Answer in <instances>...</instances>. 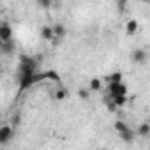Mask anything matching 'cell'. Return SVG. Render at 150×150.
<instances>
[{"label": "cell", "instance_id": "obj_16", "mask_svg": "<svg viewBox=\"0 0 150 150\" xmlns=\"http://www.w3.org/2000/svg\"><path fill=\"white\" fill-rule=\"evenodd\" d=\"M108 81H122V72H113L111 76H108Z\"/></svg>", "mask_w": 150, "mask_h": 150}, {"label": "cell", "instance_id": "obj_2", "mask_svg": "<svg viewBox=\"0 0 150 150\" xmlns=\"http://www.w3.org/2000/svg\"><path fill=\"white\" fill-rule=\"evenodd\" d=\"M14 129L13 125H0V145H7L13 139Z\"/></svg>", "mask_w": 150, "mask_h": 150}, {"label": "cell", "instance_id": "obj_6", "mask_svg": "<svg viewBox=\"0 0 150 150\" xmlns=\"http://www.w3.org/2000/svg\"><path fill=\"white\" fill-rule=\"evenodd\" d=\"M131 58H132L136 64H143V62L146 60V51H145V50H134V51L131 53Z\"/></svg>", "mask_w": 150, "mask_h": 150}, {"label": "cell", "instance_id": "obj_18", "mask_svg": "<svg viewBox=\"0 0 150 150\" xmlns=\"http://www.w3.org/2000/svg\"><path fill=\"white\" fill-rule=\"evenodd\" d=\"M115 129H117L118 132H122V131H125V129H127V125H125L122 120H118V122H115Z\"/></svg>", "mask_w": 150, "mask_h": 150}, {"label": "cell", "instance_id": "obj_10", "mask_svg": "<svg viewBox=\"0 0 150 150\" xmlns=\"http://www.w3.org/2000/svg\"><path fill=\"white\" fill-rule=\"evenodd\" d=\"M51 28H53V35H55V37H64V35H65V27H64V25L55 23Z\"/></svg>", "mask_w": 150, "mask_h": 150}, {"label": "cell", "instance_id": "obj_23", "mask_svg": "<svg viewBox=\"0 0 150 150\" xmlns=\"http://www.w3.org/2000/svg\"><path fill=\"white\" fill-rule=\"evenodd\" d=\"M141 2H145V4H148V2H150V0H141Z\"/></svg>", "mask_w": 150, "mask_h": 150}, {"label": "cell", "instance_id": "obj_20", "mask_svg": "<svg viewBox=\"0 0 150 150\" xmlns=\"http://www.w3.org/2000/svg\"><path fill=\"white\" fill-rule=\"evenodd\" d=\"M44 76H46V78H53L55 81H58V74H55V72H46Z\"/></svg>", "mask_w": 150, "mask_h": 150}, {"label": "cell", "instance_id": "obj_15", "mask_svg": "<svg viewBox=\"0 0 150 150\" xmlns=\"http://www.w3.org/2000/svg\"><path fill=\"white\" fill-rule=\"evenodd\" d=\"M67 88H60V90H57V94H55V97L58 99V101H62V99H65L67 97Z\"/></svg>", "mask_w": 150, "mask_h": 150}, {"label": "cell", "instance_id": "obj_14", "mask_svg": "<svg viewBox=\"0 0 150 150\" xmlns=\"http://www.w3.org/2000/svg\"><path fill=\"white\" fill-rule=\"evenodd\" d=\"M90 90H92V92H97V90H101V80H99V78H94V80H90Z\"/></svg>", "mask_w": 150, "mask_h": 150}, {"label": "cell", "instance_id": "obj_3", "mask_svg": "<svg viewBox=\"0 0 150 150\" xmlns=\"http://www.w3.org/2000/svg\"><path fill=\"white\" fill-rule=\"evenodd\" d=\"M21 74H35V62L23 57L21 58Z\"/></svg>", "mask_w": 150, "mask_h": 150}, {"label": "cell", "instance_id": "obj_24", "mask_svg": "<svg viewBox=\"0 0 150 150\" xmlns=\"http://www.w3.org/2000/svg\"><path fill=\"white\" fill-rule=\"evenodd\" d=\"M2 42H4V41H2V39H0V46H2Z\"/></svg>", "mask_w": 150, "mask_h": 150}, {"label": "cell", "instance_id": "obj_9", "mask_svg": "<svg viewBox=\"0 0 150 150\" xmlns=\"http://www.w3.org/2000/svg\"><path fill=\"white\" fill-rule=\"evenodd\" d=\"M111 101L115 103V106H117V108H122V106H125V103H127V97H125V94H118V96L111 97Z\"/></svg>", "mask_w": 150, "mask_h": 150}, {"label": "cell", "instance_id": "obj_13", "mask_svg": "<svg viewBox=\"0 0 150 150\" xmlns=\"http://www.w3.org/2000/svg\"><path fill=\"white\" fill-rule=\"evenodd\" d=\"M118 134H120V136H122V139H125L127 143H131V141H132V136H134V132H132V131H131L129 127H127L125 131H122V132H118Z\"/></svg>", "mask_w": 150, "mask_h": 150}, {"label": "cell", "instance_id": "obj_12", "mask_svg": "<svg viewBox=\"0 0 150 150\" xmlns=\"http://www.w3.org/2000/svg\"><path fill=\"white\" fill-rule=\"evenodd\" d=\"M13 50H14V44L11 41H4L2 46H0V51H2V53H11Z\"/></svg>", "mask_w": 150, "mask_h": 150}, {"label": "cell", "instance_id": "obj_11", "mask_svg": "<svg viewBox=\"0 0 150 150\" xmlns=\"http://www.w3.org/2000/svg\"><path fill=\"white\" fill-rule=\"evenodd\" d=\"M138 134L143 136V138H146V136L150 134V124H148V122H143V124L138 127Z\"/></svg>", "mask_w": 150, "mask_h": 150}, {"label": "cell", "instance_id": "obj_22", "mask_svg": "<svg viewBox=\"0 0 150 150\" xmlns=\"http://www.w3.org/2000/svg\"><path fill=\"white\" fill-rule=\"evenodd\" d=\"M108 110H110V111H115V110H117V106H115V103H113V101L108 104Z\"/></svg>", "mask_w": 150, "mask_h": 150}, {"label": "cell", "instance_id": "obj_21", "mask_svg": "<svg viewBox=\"0 0 150 150\" xmlns=\"http://www.w3.org/2000/svg\"><path fill=\"white\" fill-rule=\"evenodd\" d=\"M20 124V115H14L13 117V125H18Z\"/></svg>", "mask_w": 150, "mask_h": 150}, {"label": "cell", "instance_id": "obj_8", "mask_svg": "<svg viewBox=\"0 0 150 150\" xmlns=\"http://www.w3.org/2000/svg\"><path fill=\"white\" fill-rule=\"evenodd\" d=\"M41 37L44 39V41H51V39H55V35H53V28L51 27H42L41 28Z\"/></svg>", "mask_w": 150, "mask_h": 150}, {"label": "cell", "instance_id": "obj_1", "mask_svg": "<svg viewBox=\"0 0 150 150\" xmlns=\"http://www.w3.org/2000/svg\"><path fill=\"white\" fill-rule=\"evenodd\" d=\"M118 94H125L127 96V87L122 83V81H110L108 83V96L110 97H115V96H118Z\"/></svg>", "mask_w": 150, "mask_h": 150}, {"label": "cell", "instance_id": "obj_25", "mask_svg": "<svg viewBox=\"0 0 150 150\" xmlns=\"http://www.w3.org/2000/svg\"><path fill=\"white\" fill-rule=\"evenodd\" d=\"M0 71H2V64H0Z\"/></svg>", "mask_w": 150, "mask_h": 150}, {"label": "cell", "instance_id": "obj_17", "mask_svg": "<svg viewBox=\"0 0 150 150\" xmlns=\"http://www.w3.org/2000/svg\"><path fill=\"white\" fill-rule=\"evenodd\" d=\"M78 94H80V97H81V99H85V101L90 97V90H87V88H80V90H78Z\"/></svg>", "mask_w": 150, "mask_h": 150}, {"label": "cell", "instance_id": "obj_5", "mask_svg": "<svg viewBox=\"0 0 150 150\" xmlns=\"http://www.w3.org/2000/svg\"><path fill=\"white\" fill-rule=\"evenodd\" d=\"M34 81H35V74H21V78H20V88L25 90V88H28Z\"/></svg>", "mask_w": 150, "mask_h": 150}, {"label": "cell", "instance_id": "obj_4", "mask_svg": "<svg viewBox=\"0 0 150 150\" xmlns=\"http://www.w3.org/2000/svg\"><path fill=\"white\" fill-rule=\"evenodd\" d=\"M11 37H13V30H11L9 23L2 21L0 23V39L2 41H11Z\"/></svg>", "mask_w": 150, "mask_h": 150}, {"label": "cell", "instance_id": "obj_19", "mask_svg": "<svg viewBox=\"0 0 150 150\" xmlns=\"http://www.w3.org/2000/svg\"><path fill=\"white\" fill-rule=\"evenodd\" d=\"M37 2L44 7V9H48V7H51V0H37Z\"/></svg>", "mask_w": 150, "mask_h": 150}, {"label": "cell", "instance_id": "obj_7", "mask_svg": "<svg viewBox=\"0 0 150 150\" xmlns=\"http://www.w3.org/2000/svg\"><path fill=\"white\" fill-rule=\"evenodd\" d=\"M138 32V21L136 20H129L127 25H125V34L127 35H134Z\"/></svg>", "mask_w": 150, "mask_h": 150}]
</instances>
